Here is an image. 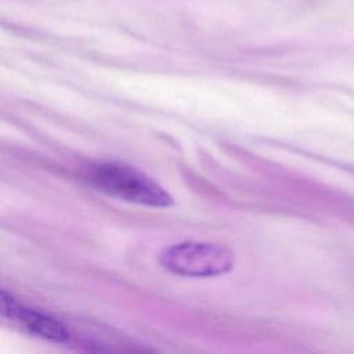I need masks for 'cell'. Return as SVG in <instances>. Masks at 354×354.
Segmentation results:
<instances>
[{
  "label": "cell",
  "mask_w": 354,
  "mask_h": 354,
  "mask_svg": "<svg viewBox=\"0 0 354 354\" xmlns=\"http://www.w3.org/2000/svg\"><path fill=\"white\" fill-rule=\"evenodd\" d=\"M88 183L98 191L151 207H167L173 203L170 194L145 173L120 162H101L90 167Z\"/></svg>",
  "instance_id": "6da1fadb"
},
{
  "label": "cell",
  "mask_w": 354,
  "mask_h": 354,
  "mask_svg": "<svg viewBox=\"0 0 354 354\" xmlns=\"http://www.w3.org/2000/svg\"><path fill=\"white\" fill-rule=\"evenodd\" d=\"M0 300L3 318L19 325L30 335L57 343H66L71 340V330L57 318L21 304L6 290H1Z\"/></svg>",
  "instance_id": "3957f363"
},
{
  "label": "cell",
  "mask_w": 354,
  "mask_h": 354,
  "mask_svg": "<svg viewBox=\"0 0 354 354\" xmlns=\"http://www.w3.org/2000/svg\"><path fill=\"white\" fill-rule=\"evenodd\" d=\"M160 264L173 274L192 278H209L227 274L234 267V252L220 243L180 242L165 249Z\"/></svg>",
  "instance_id": "7a4b0ae2"
}]
</instances>
